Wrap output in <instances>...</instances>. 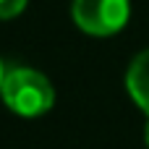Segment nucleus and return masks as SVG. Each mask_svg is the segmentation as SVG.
<instances>
[{"label":"nucleus","mask_w":149,"mask_h":149,"mask_svg":"<svg viewBox=\"0 0 149 149\" xmlns=\"http://www.w3.org/2000/svg\"><path fill=\"white\" fill-rule=\"evenodd\" d=\"M126 89H128L131 100L136 102V107L149 115V47L131 60V65L126 71Z\"/></svg>","instance_id":"3"},{"label":"nucleus","mask_w":149,"mask_h":149,"mask_svg":"<svg viewBox=\"0 0 149 149\" xmlns=\"http://www.w3.org/2000/svg\"><path fill=\"white\" fill-rule=\"evenodd\" d=\"M3 76H5V68H3V63H0V86H3Z\"/></svg>","instance_id":"6"},{"label":"nucleus","mask_w":149,"mask_h":149,"mask_svg":"<svg viewBox=\"0 0 149 149\" xmlns=\"http://www.w3.org/2000/svg\"><path fill=\"white\" fill-rule=\"evenodd\" d=\"M0 97L5 107L21 118H39L55 105V89L50 79L34 68H8L3 76Z\"/></svg>","instance_id":"1"},{"label":"nucleus","mask_w":149,"mask_h":149,"mask_svg":"<svg viewBox=\"0 0 149 149\" xmlns=\"http://www.w3.org/2000/svg\"><path fill=\"white\" fill-rule=\"evenodd\" d=\"M26 8V0H0V21L16 18Z\"/></svg>","instance_id":"4"},{"label":"nucleus","mask_w":149,"mask_h":149,"mask_svg":"<svg viewBox=\"0 0 149 149\" xmlns=\"http://www.w3.org/2000/svg\"><path fill=\"white\" fill-rule=\"evenodd\" d=\"M144 141H147V149H149V123H147V128H144Z\"/></svg>","instance_id":"5"},{"label":"nucleus","mask_w":149,"mask_h":149,"mask_svg":"<svg viewBox=\"0 0 149 149\" xmlns=\"http://www.w3.org/2000/svg\"><path fill=\"white\" fill-rule=\"evenodd\" d=\"M73 24L92 37H113L131 18V0H73Z\"/></svg>","instance_id":"2"}]
</instances>
